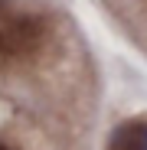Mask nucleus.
Listing matches in <instances>:
<instances>
[{
    "mask_svg": "<svg viewBox=\"0 0 147 150\" xmlns=\"http://www.w3.org/2000/svg\"><path fill=\"white\" fill-rule=\"evenodd\" d=\"M39 42H43V23L36 16H16L0 23V56L7 59L30 56Z\"/></svg>",
    "mask_w": 147,
    "mask_h": 150,
    "instance_id": "f257e3e1",
    "label": "nucleus"
},
{
    "mask_svg": "<svg viewBox=\"0 0 147 150\" xmlns=\"http://www.w3.org/2000/svg\"><path fill=\"white\" fill-rule=\"evenodd\" d=\"M108 150H147V121H124L108 137Z\"/></svg>",
    "mask_w": 147,
    "mask_h": 150,
    "instance_id": "f03ea898",
    "label": "nucleus"
},
{
    "mask_svg": "<svg viewBox=\"0 0 147 150\" xmlns=\"http://www.w3.org/2000/svg\"><path fill=\"white\" fill-rule=\"evenodd\" d=\"M0 150H10V147H7V144H0Z\"/></svg>",
    "mask_w": 147,
    "mask_h": 150,
    "instance_id": "7ed1b4c3",
    "label": "nucleus"
},
{
    "mask_svg": "<svg viewBox=\"0 0 147 150\" xmlns=\"http://www.w3.org/2000/svg\"><path fill=\"white\" fill-rule=\"evenodd\" d=\"M0 10H4V0H0Z\"/></svg>",
    "mask_w": 147,
    "mask_h": 150,
    "instance_id": "20e7f679",
    "label": "nucleus"
}]
</instances>
